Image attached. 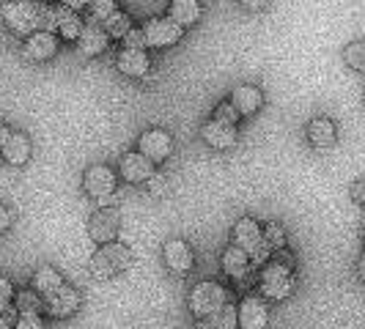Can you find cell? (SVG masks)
I'll use <instances>...</instances> for the list:
<instances>
[{
  "label": "cell",
  "mask_w": 365,
  "mask_h": 329,
  "mask_svg": "<svg viewBox=\"0 0 365 329\" xmlns=\"http://www.w3.org/2000/svg\"><path fill=\"white\" fill-rule=\"evenodd\" d=\"M50 11L53 6L41 0H9L0 9L6 28L17 36H34L38 31H50Z\"/></svg>",
  "instance_id": "obj_1"
},
{
  "label": "cell",
  "mask_w": 365,
  "mask_h": 329,
  "mask_svg": "<svg viewBox=\"0 0 365 329\" xmlns=\"http://www.w3.org/2000/svg\"><path fill=\"white\" fill-rule=\"evenodd\" d=\"M294 269L280 263L277 258H269V263H264L258 269V288L261 296L269 302H286L294 293Z\"/></svg>",
  "instance_id": "obj_2"
},
{
  "label": "cell",
  "mask_w": 365,
  "mask_h": 329,
  "mask_svg": "<svg viewBox=\"0 0 365 329\" xmlns=\"http://www.w3.org/2000/svg\"><path fill=\"white\" fill-rule=\"evenodd\" d=\"M231 236H234V244L242 247L247 256H250V263L261 269L264 263H269V258H272V250H269V244L264 241V228L258 225L253 217H242L234 225V231H231Z\"/></svg>",
  "instance_id": "obj_3"
},
{
  "label": "cell",
  "mask_w": 365,
  "mask_h": 329,
  "mask_svg": "<svg viewBox=\"0 0 365 329\" xmlns=\"http://www.w3.org/2000/svg\"><path fill=\"white\" fill-rule=\"evenodd\" d=\"M129 266H132V250H129L127 244H121V241L102 244L93 253L91 263H88V269H91V274L96 280H110L115 274L127 272Z\"/></svg>",
  "instance_id": "obj_4"
},
{
  "label": "cell",
  "mask_w": 365,
  "mask_h": 329,
  "mask_svg": "<svg viewBox=\"0 0 365 329\" xmlns=\"http://www.w3.org/2000/svg\"><path fill=\"white\" fill-rule=\"evenodd\" d=\"M231 302V296H228V288L225 286H220L215 280H203L198 283L190 296H187V305H190V313L201 321V318H209V315H215L220 313L225 305Z\"/></svg>",
  "instance_id": "obj_5"
},
{
  "label": "cell",
  "mask_w": 365,
  "mask_h": 329,
  "mask_svg": "<svg viewBox=\"0 0 365 329\" xmlns=\"http://www.w3.org/2000/svg\"><path fill=\"white\" fill-rule=\"evenodd\" d=\"M115 187H118V173L110 167V164H91V167H86V173H83V189H86V195L93 198L96 203H105L113 198V192H115Z\"/></svg>",
  "instance_id": "obj_6"
},
{
  "label": "cell",
  "mask_w": 365,
  "mask_h": 329,
  "mask_svg": "<svg viewBox=\"0 0 365 329\" xmlns=\"http://www.w3.org/2000/svg\"><path fill=\"white\" fill-rule=\"evenodd\" d=\"M143 31V38H146V50H163V47H173L179 44L184 36V28L176 25L170 17H160V19H148L140 25Z\"/></svg>",
  "instance_id": "obj_7"
},
{
  "label": "cell",
  "mask_w": 365,
  "mask_h": 329,
  "mask_svg": "<svg viewBox=\"0 0 365 329\" xmlns=\"http://www.w3.org/2000/svg\"><path fill=\"white\" fill-rule=\"evenodd\" d=\"M80 305H83L80 291L66 283V286H61L55 293L41 299V313L50 315V318H69V315H74V313L80 310Z\"/></svg>",
  "instance_id": "obj_8"
},
{
  "label": "cell",
  "mask_w": 365,
  "mask_h": 329,
  "mask_svg": "<svg viewBox=\"0 0 365 329\" xmlns=\"http://www.w3.org/2000/svg\"><path fill=\"white\" fill-rule=\"evenodd\" d=\"M118 231H121V214H118V209L102 206V209H96L91 214V219H88V236H91V241H96L99 247L108 244V241H115Z\"/></svg>",
  "instance_id": "obj_9"
},
{
  "label": "cell",
  "mask_w": 365,
  "mask_h": 329,
  "mask_svg": "<svg viewBox=\"0 0 365 329\" xmlns=\"http://www.w3.org/2000/svg\"><path fill=\"white\" fill-rule=\"evenodd\" d=\"M173 135L170 132H165V129H146L140 137H138V151L151 160L154 164L165 162V160H170V154H173Z\"/></svg>",
  "instance_id": "obj_10"
},
{
  "label": "cell",
  "mask_w": 365,
  "mask_h": 329,
  "mask_svg": "<svg viewBox=\"0 0 365 329\" xmlns=\"http://www.w3.org/2000/svg\"><path fill=\"white\" fill-rule=\"evenodd\" d=\"M239 329H267L269 327V305L264 296L247 293L237 308Z\"/></svg>",
  "instance_id": "obj_11"
},
{
  "label": "cell",
  "mask_w": 365,
  "mask_h": 329,
  "mask_svg": "<svg viewBox=\"0 0 365 329\" xmlns=\"http://www.w3.org/2000/svg\"><path fill=\"white\" fill-rule=\"evenodd\" d=\"M83 28H86V22L83 17L72 11V9H66V6H53V11H50V31H53L58 38H63V41H77L80 33H83Z\"/></svg>",
  "instance_id": "obj_12"
},
{
  "label": "cell",
  "mask_w": 365,
  "mask_h": 329,
  "mask_svg": "<svg viewBox=\"0 0 365 329\" xmlns=\"http://www.w3.org/2000/svg\"><path fill=\"white\" fill-rule=\"evenodd\" d=\"M165 266L173 274H190L195 266V256H192V247L184 241V239H168L163 247Z\"/></svg>",
  "instance_id": "obj_13"
},
{
  "label": "cell",
  "mask_w": 365,
  "mask_h": 329,
  "mask_svg": "<svg viewBox=\"0 0 365 329\" xmlns=\"http://www.w3.org/2000/svg\"><path fill=\"white\" fill-rule=\"evenodd\" d=\"M58 44H61V38L55 36L53 31H38V33L25 38L22 55H25L31 63H44V61H50V58L58 55Z\"/></svg>",
  "instance_id": "obj_14"
},
{
  "label": "cell",
  "mask_w": 365,
  "mask_h": 329,
  "mask_svg": "<svg viewBox=\"0 0 365 329\" xmlns=\"http://www.w3.org/2000/svg\"><path fill=\"white\" fill-rule=\"evenodd\" d=\"M118 173L127 184H146L157 170H154V162L146 160L140 151H129L118 162Z\"/></svg>",
  "instance_id": "obj_15"
},
{
  "label": "cell",
  "mask_w": 365,
  "mask_h": 329,
  "mask_svg": "<svg viewBox=\"0 0 365 329\" xmlns=\"http://www.w3.org/2000/svg\"><path fill=\"white\" fill-rule=\"evenodd\" d=\"M201 137L206 146L217 148V151H228V148H234L239 143V127L212 118L201 127Z\"/></svg>",
  "instance_id": "obj_16"
},
{
  "label": "cell",
  "mask_w": 365,
  "mask_h": 329,
  "mask_svg": "<svg viewBox=\"0 0 365 329\" xmlns=\"http://www.w3.org/2000/svg\"><path fill=\"white\" fill-rule=\"evenodd\" d=\"M115 69L124 74V77H138V80H148V72H151V58H148L146 50H132V47H124L118 58H115Z\"/></svg>",
  "instance_id": "obj_17"
},
{
  "label": "cell",
  "mask_w": 365,
  "mask_h": 329,
  "mask_svg": "<svg viewBox=\"0 0 365 329\" xmlns=\"http://www.w3.org/2000/svg\"><path fill=\"white\" fill-rule=\"evenodd\" d=\"M74 44H77V53L83 55V58H96V55H102L108 50L110 36L102 25H86Z\"/></svg>",
  "instance_id": "obj_18"
},
{
  "label": "cell",
  "mask_w": 365,
  "mask_h": 329,
  "mask_svg": "<svg viewBox=\"0 0 365 329\" xmlns=\"http://www.w3.org/2000/svg\"><path fill=\"white\" fill-rule=\"evenodd\" d=\"M305 135H308V143H311L313 148L324 151V148L335 146V140H338V127H335V121H332V118L319 115V118H313L311 124H308Z\"/></svg>",
  "instance_id": "obj_19"
},
{
  "label": "cell",
  "mask_w": 365,
  "mask_h": 329,
  "mask_svg": "<svg viewBox=\"0 0 365 329\" xmlns=\"http://www.w3.org/2000/svg\"><path fill=\"white\" fill-rule=\"evenodd\" d=\"M231 102L239 110V115H256L264 108V93L256 85H237L231 91Z\"/></svg>",
  "instance_id": "obj_20"
},
{
  "label": "cell",
  "mask_w": 365,
  "mask_h": 329,
  "mask_svg": "<svg viewBox=\"0 0 365 329\" xmlns=\"http://www.w3.org/2000/svg\"><path fill=\"white\" fill-rule=\"evenodd\" d=\"M3 160L9 164H14V167H22V164H28L31 160V140H28V135H22V132H11V137L6 140V146H3Z\"/></svg>",
  "instance_id": "obj_21"
},
{
  "label": "cell",
  "mask_w": 365,
  "mask_h": 329,
  "mask_svg": "<svg viewBox=\"0 0 365 329\" xmlns=\"http://www.w3.org/2000/svg\"><path fill=\"white\" fill-rule=\"evenodd\" d=\"M61 286H66V280H63V274L58 272L55 266H38L36 274H34V291L44 299V296H50V293H55Z\"/></svg>",
  "instance_id": "obj_22"
},
{
  "label": "cell",
  "mask_w": 365,
  "mask_h": 329,
  "mask_svg": "<svg viewBox=\"0 0 365 329\" xmlns=\"http://www.w3.org/2000/svg\"><path fill=\"white\" fill-rule=\"evenodd\" d=\"M203 9L198 0H182V3H170V9H168V17L173 19L176 25H182V28H192L198 19H201Z\"/></svg>",
  "instance_id": "obj_23"
},
{
  "label": "cell",
  "mask_w": 365,
  "mask_h": 329,
  "mask_svg": "<svg viewBox=\"0 0 365 329\" xmlns=\"http://www.w3.org/2000/svg\"><path fill=\"white\" fill-rule=\"evenodd\" d=\"M115 11H121L115 0H88V6L83 9L86 25H105Z\"/></svg>",
  "instance_id": "obj_24"
},
{
  "label": "cell",
  "mask_w": 365,
  "mask_h": 329,
  "mask_svg": "<svg viewBox=\"0 0 365 329\" xmlns=\"http://www.w3.org/2000/svg\"><path fill=\"white\" fill-rule=\"evenodd\" d=\"M198 329H239L237 305L228 302L220 313L209 315V318H201V321H198Z\"/></svg>",
  "instance_id": "obj_25"
},
{
  "label": "cell",
  "mask_w": 365,
  "mask_h": 329,
  "mask_svg": "<svg viewBox=\"0 0 365 329\" xmlns=\"http://www.w3.org/2000/svg\"><path fill=\"white\" fill-rule=\"evenodd\" d=\"M102 28L108 31L110 41H124V36L132 31V19H129L127 11H115V14H113Z\"/></svg>",
  "instance_id": "obj_26"
},
{
  "label": "cell",
  "mask_w": 365,
  "mask_h": 329,
  "mask_svg": "<svg viewBox=\"0 0 365 329\" xmlns=\"http://www.w3.org/2000/svg\"><path fill=\"white\" fill-rule=\"evenodd\" d=\"M344 61L349 69L354 72H365V41H351L344 47Z\"/></svg>",
  "instance_id": "obj_27"
},
{
  "label": "cell",
  "mask_w": 365,
  "mask_h": 329,
  "mask_svg": "<svg viewBox=\"0 0 365 329\" xmlns=\"http://www.w3.org/2000/svg\"><path fill=\"white\" fill-rule=\"evenodd\" d=\"M264 241L269 244V250H286V244H289V239H286V228L280 225V222H267L264 225Z\"/></svg>",
  "instance_id": "obj_28"
},
{
  "label": "cell",
  "mask_w": 365,
  "mask_h": 329,
  "mask_svg": "<svg viewBox=\"0 0 365 329\" xmlns=\"http://www.w3.org/2000/svg\"><path fill=\"white\" fill-rule=\"evenodd\" d=\"M14 308L19 313H41V296L34 288H25V291L14 293Z\"/></svg>",
  "instance_id": "obj_29"
},
{
  "label": "cell",
  "mask_w": 365,
  "mask_h": 329,
  "mask_svg": "<svg viewBox=\"0 0 365 329\" xmlns=\"http://www.w3.org/2000/svg\"><path fill=\"white\" fill-rule=\"evenodd\" d=\"M215 121H222V124H234L237 127V121L242 118L239 115V110L234 108V102L231 99H225V102H220L217 108H215V115H212Z\"/></svg>",
  "instance_id": "obj_30"
},
{
  "label": "cell",
  "mask_w": 365,
  "mask_h": 329,
  "mask_svg": "<svg viewBox=\"0 0 365 329\" xmlns=\"http://www.w3.org/2000/svg\"><path fill=\"white\" fill-rule=\"evenodd\" d=\"M14 329H47V324H44L41 313H19Z\"/></svg>",
  "instance_id": "obj_31"
},
{
  "label": "cell",
  "mask_w": 365,
  "mask_h": 329,
  "mask_svg": "<svg viewBox=\"0 0 365 329\" xmlns=\"http://www.w3.org/2000/svg\"><path fill=\"white\" fill-rule=\"evenodd\" d=\"M9 305H14V286L6 274H0V310H6Z\"/></svg>",
  "instance_id": "obj_32"
},
{
  "label": "cell",
  "mask_w": 365,
  "mask_h": 329,
  "mask_svg": "<svg viewBox=\"0 0 365 329\" xmlns=\"http://www.w3.org/2000/svg\"><path fill=\"white\" fill-rule=\"evenodd\" d=\"M146 187H148V195H154V198L168 195V179H165L163 173H154V176L146 182Z\"/></svg>",
  "instance_id": "obj_33"
},
{
  "label": "cell",
  "mask_w": 365,
  "mask_h": 329,
  "mask_svg": "<svg viewBox=\"0 0 365 329\" xmlns=\"http://www.w3.org/2000/svg\"><path fill=\"white\" fill-rule=\"evenodd\" d=\"M124 47H132V50H146V38H143V31L140 28H132L124 41H121Z\"/></svg>",
  "instance_id": "obj_34"
},
{
  "label": "cell",
  "mask_w": 365,
  "mask_h": 329,
  "mask_svg": "<svg viewBox=\"0 0 365 329\" xmlns=\"http://www.w3.org/2000/svg\"><path fill=\"white\" fill-rule=\"evenodd\" d=\"M349 195H351V201L357 203V206H363L365 209V179H357V182L349 187Z\"/></svg>",
  "instance_id": "obj_35"
},
{
  "label": "cell",
  "mask_w": 365,
  "mask_h": 329,
  "mask_svg": "<svg viewBox=\"0 0 365 329\" xmlns=\"http://www.w3.org/2000/svg\"><path fill=\"white\" fill-rule=\"evenodd\" d=\"M19 318V310L14 305H9L6 310H0V327H14Z\"/></svg>",
  "instance_id": "obj_36"
},
{
  "label": "cell",
  "mask_w": 365,
  "mask_h": 329,
  "mask_svg": "<svg viewBox=\"0 0 365 329\" xmlns=\"http://www.w3.org/2000/svg\"><path fill=\"white\" fill-rule=\"evenodd\" d=\"M11 222H14V214L0 203V234H6V231L11 228Z\"/></svg>",
  "instance_id": "obj_37"
},
{
  "label": "cell",
  "mask_w": 365,
  "mask_h": 329,
  "mask_svg": "<svg viewBox=\"0 0 365 329\" xmlns=\"http://www.w3.org/2000/svg\"><path fill=\"white\" fill-rule=\"evenodd\" d=\"M239 3H242L245 11H264L269 0H239Z\"/></svg>",
  "instance_id": "obj_38"
},
{
  "label": "cell",
  "mask_w": 365,
  "mask_h": 329,
  "mask_svg": "<svg viewBox=\"0 0 365 329\" xmlns=\"http://www.w3.org/2000/svg\"><path fill=\"white\" fill-rule=\"evenodd\" d=\"M61 6H66V9H72V11H83V9L88 6V0H61Z\"/></svg>",
  "instance_id": "obj_39"
},
{
  "label": "cell",
  "mask_w": 365,
  "mask_h": 329,
  "mask_svg": "<svg viewBox=\"0 0 365 329\" xmlns=\"http://www.w3.org/2000/svg\"><path fill=\"white\" fill-rule=\"evenodd\" d=\"M357 277H360V283L365 286V253L357 258Z\"/></svg>",
  "instance_id": "obj_40"
},
{
  "label": "cell",
  "mask_w": 365,
  "mask_h": 329,
  "mask_svg": "<svg viewBox=\"0 0 365 329\" xmlns=\"http://www.w3.org/2000/svg\"><path fill=\"white\" fill-rule=\"evenodd\" d=\"M9 137H11V129L0 124V151H3V146H6V140H9Z\"/></svg>",
  "instance_id": "obj_41"
},
{
  "label": "cell",
  "mask_w": 365,
  "mask_h": 329,
  "mask_svg": "<svg viewBox=\"0 0 365 329\" xmlns=\"http://www.w3.org/2000/svg\"><path fill=\"white\" fill-rule=\"evenodd\" d=\"M360 241H363V247H365V219L360 222Z\"/></svg>",
  "instance_id": "obj_42"
},
{
  "label": "cell",
  "mask_w": 365,
  "mask_h": 329,
  "mask_svg": "<svg viewBox=\"0 0 365 329\" xmlns=\"http://www.w3.org/2000/svg\"><path fill=\"white\" fill-rule=\"evenodd\" d=\"M170 3H182V0H170Z\"/></svg>",
  "instance_id": "obj_43"
},
{
  "label": "cell",
  "mask_w": 365,
  "mask_h": 329,
  "mask_svg": "<svg viewBox=\"0 0 365 329\" xmlns=\"http://www.w3.org/2000/svg\"><path fill=\"white\" fill-rule=\"evenodd\" d=\"M0 329H14V327H0Z\"/></svg>",
  "instance_id": "obj_44"
},
{
  "label": "cell",
  "mask_w": 365,
  "mask_h": 329,
  "mask_svg": "<svg viewBox=\"0 0 365 329\" xmlns=\"http://www.w3.org/2000/svg\"><path fill=\"white\" fill-rule=\"evenodd\" d=\"M363 108H365V99H363Z\"/></svg>",
  "instance_id": "obj_45"
}]
</instances>
